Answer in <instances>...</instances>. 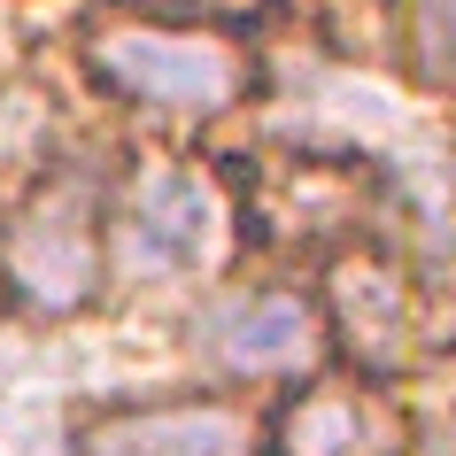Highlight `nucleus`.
Returning <instances> with one entry per match:
<instances>
[{
    "mask_svg": "<svg viewBox=\"0 0 456 456\" xmlns=\"http://www.w3.org/2000/svg\"><path fill=\"white\" fill-rule=\"evenodd\" d=\"M94 70L132 101L155 109H224L248 86V54L209 31H163V24H109L94 31Z\"/></svg>",
    "mask_w": 456,
    "mask_h": 456,
    "instance_id": "1",
    "label": "nucleus"
},
{
    "mask_svg": "<svg viewBox=\"0 0 456 456\" xmlns=\"http://www.w3.org/2000/svg\"><path fill=\"white\" fill-rule=\"evenodd\" d=\"M0 271L31 310H77L101 287L94 193L70 178V186H47L31 209H16L8 232H0Z\"/></svg>",
    "mask_w": 456,
    "mask_h": 456,
    "instance_id": "2",
    "label": "nucleus"
},
{
    "mask_svg": "<svg viewBox=\"0 0 456 456\" xmlns=\"http://www.w3.org/2000/svg\"><path fill=\"white\" fill-rule=\"evenodd\" d=\"M86 456H256V426L232 403L117 410L86 433Z\"/></svg>",
    "mask_w": 456,
    "mask_h": 456,
    "instance_id": "3",
    "label": "nucleus"
},
{
    "mask_svg": "<svg viewBox=\"0 0 456 456\" xmlns=\"http://www.w3.org/2000/svg\"><path fill=\"white\" fill-rule=\"evenodd\" d=\"M287 456H403V418L371 387H310L279 426Z\"/></svg>",
    "mask_w": 456,
    "mask_h": 456,
    "instance_id": "4",
    "label": "nucleus"
},
{
    "mask_svg": "<svg viewBox=\"0 0 456 456\" xmlns=\"http://www.w3.org/2000/svg\"><path fill=\"white\" fill-rule=\"evenodd\" d=\"M209 348L232 371H302L317 363V317L302 294H248V302L216 310Z\"/></svg>",
    "mask_w": 456,
    "mask_h": 456,
    "instance_id": "5",
    "label": "nucleus"
},
{
    "mask_svg": "<svg viewBox=\"0 0 456 456\" xmlns=\"http://www.w3.org/2000/svg\"><path fill=\"white\" fill-rule=\"evenodd\" d=\"M201 248H209V186L186 163H155L132 201V256L147 271H163V264H193Z\"/></svg>",
    "mask_w": 456,
    "mask_h": 456,
    "instance_id": "6",
    "label": "nucleus"
},
{
    "mask_svg": "<svg viewBox=\"0 0 456 456\" xmlns=\"http://www.w3.org/2000/svg\"><path fill=\"white\" fill-rule=\"evenodd\" d=\"M333 302H340V333L363 363H395L410 348V287L403 271L379 256H348L333 271Z\"/></svg>",
    "mask_w": 456,
    "mask_h": 456,
    "instance_id": "7",
    "label": "nucleus"
},
{
    "mask_svg": "<svg viewBox=\"0 0 456 456\" xmlns=\"http://www.w3.org/2000/svg\"><path fill=\"white\" fill-rule=\"evenodd\" d=\"M410 54L418 70L456 86V0H410Z\"/></svg>",
    "mask_w": 456,
    "mask_h": 456,
    "instance_id": "8",
    "label": "nucleus"
}]
</instances>
